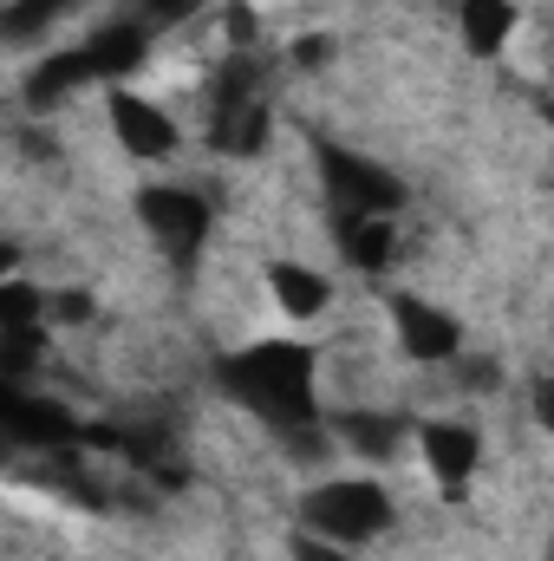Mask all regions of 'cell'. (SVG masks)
<instances>
[{"mask_svg":"<svg viewBox=\"0 0 554 561\" xmlns=\"http://www.w3.org/2000/svg\"><path fill=\"white\" fill-rule=\"evenodd\" d=\"M300 516H307V536H326V542H339V549H359V542H379V536L399 523V503L385 496V483L353 477V483H320V490H307Z\"/></svg>","mask_w":554,"mask_h":561,"instance_id":"1","label":"cell"},{"mask_svg":"<svg viewBox=\"0 0 554 561\" xmlns=\"http://www.w3.org/2000/svg\"><path fill=\"white\" fill-rule=\"evenodd\" d=\"M138 222H143V236H150L163 255H176V262H189V255L209 242V203H203L189 183H143L138 190Z\"/></svg>","mask_w":554,"mask_h":561,"instance_id":"2","label":"cell"},{"mask_svg":"<svg viewBox=\"0 0 554 561\" xmlns=\"http://www.w3.org/2000/svg\"><path fill=\"white\" fill-rule=\"evenodd\" d=\"M105 118H112V144H118L125 157H138V163H163V157L183 150V125H176L157 99L131 92V85H118V92L105 99Z\"/></svg>","mask_w":554,"mask_h":561,"instance_id":"3","label":"cell"},{"mask_svg":"<svg viewBox=\"0 0 554 561\" xmlns=\"http://www.w3.org/2000/svg\"><path fill=\"white\" fill-rule=\"evenodd\" d=\"M412 444H417V457H424V470H430L443 490H463L470 470H476V457H483V437H476L470 424H450V419H430Z\"/></svg>","mask_w":554,"mask_h":561,"instance_id":"4","label":"cell"},{"mask_svg":"<svg viewBox=\"0 0 554 561\" xmlns=\"http://www.w3.org/2000/svg\"><path fill=\"white\" fill-rule=\"evenodd\" d=\"M516 26H522L516 0H463L457 7V39H463L470 59H509Z\"/></svg>","mask_w":554,"mask_h":561,"instance_id":"5","label":"cell"},{"mask_svg":"<svg viewBox=\"0 0 554 561\" xmlns=\"http://www.w3.org/2000/svg\"><path fill=\"white\" fill-rule=\"evenodd\" d=\"M287 556H293V561H353L339 542H326V536H293V542H287Z\"/></svg>","mask_w":554,"mask_h":561,"instance_id":"6","label":"cell"},{"mask_svg":"<svg viewBox=\"0 0 554 561\" xmlns=\"http://www.w3.org/2000/svg\"><path fill=\"white\" fill-rule=\"evenodd\" d=\"M13 268H20V249H13V242H0V280L13 275Z\"/></svg>","mask_w":554,"mask_h":561,"instance_id":"7","label":"cell"}]
</instances>
